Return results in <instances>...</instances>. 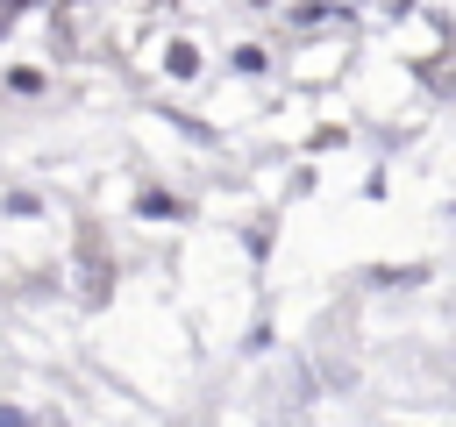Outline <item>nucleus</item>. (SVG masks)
I'll list each match as a JSON object with an SVG mask.
<instances>
[{"label":"nucleus","mask_w":456,"mask_h":427,"mask_svg":"<svg viewBox=\"0 0 456 427\" xmlns=\"http://www.w3.org/2000/svg\"><path fill=\"white\" fill-rule=\"evenodd\" d=\"M164 71H171V78H192V71H200V50H192V43H171V50H164Z\"/></svg>","instance_id":"nucleus-1"},{"label":"nucleus","mask_w":456,"mask_h":427,"mask_svg":"<svg viewBox=\"0 0 456 427\" xmlns=\"http://www.w3.org/2000/svg\"><path fill=\"white\" fill-rule=\"evenodd\" d=\"M135 206H142V214H150V221H164V214H171V221H178V199H171V192H157V185H150V192H142V199H135Z\"/></svg>","instance_id":"nucleus-2"},{"label":"nucleus","mask_w":456,"mask_h":427,"mask_svg":"<svg viewBox=\"0 0 456 427\" xmlns=\"http://www.w3.org/2000/svg\"><path fill=\"white\" fill-rule=\"evenodd\" d=\"M264 64H271V57H264V50H256V43H242V50H235V71H242V78H256V71H264Z\"/></svg>","instance_id":"nucleus-3"},{"label":"nucleus","mask_w":456,"mask_h":427,"mask_svg":"<svg viewBox=\"0 0 456 427\" xmlns=\"http://www.w3.org/2000/svg\"><path fill=\"white\" fill-rule=\"evenodd\" d=\"M0 427H36V420H28L21 406H0Z\"/></svg>","instance_id":"nucleus-4"}]
</instances>
